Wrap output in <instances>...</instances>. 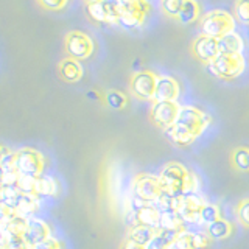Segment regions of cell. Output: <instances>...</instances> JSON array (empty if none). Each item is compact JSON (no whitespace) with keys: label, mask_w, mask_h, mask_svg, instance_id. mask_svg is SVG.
Returning a JSON list of instances; mask_svg holds the SVG:
<instances>
[{"label":"cell","mask_w":249,"mask_h":249,"mask_svg":"<svg viewBox=\"0 0 249 249\" xmlns=\"http://www.w3.org/2000/svg\"><path fill=\"white\" fill-rule=\"evenodd\" d=\"M159 179L163 192L173 196H182L187 192H198L199 181L195 173L179 162H168L162 167Z\"/></svg>","instance_id":"obj_1"},{"label":"cell","mask_w":249,"mask_h":249,"mask_svg":"<svg viewBox=\"0 0 249 249\" xmlns=\"http://www.w3.org/2000/svg\"><path fill=\"white\" fill-rule=\"evenodd\" d=\"M201 35L215 39H221L226 35L235 31V16L224 10H212L201 16L199 19Z\"/></svg>","instance_id":"obj_2"},{"label":"cell","mask_w":249,"mask_h":249,"mask_svg":"<svg viewBox=\"0 0 249 249\" xmlns=\"http://www.w3.org/2000/svg\"><path fill=\"white\" fill-rule=\"evenodd\" d=\"M209 72L221 80H235L246 69L243 53H220L207 64Z\"/></svg>","instance_id":"obj_3"},{"label":"cell","mask_w":249,"mask_h":249,"mask_svg":"<svg viewBox=\"0 0 249 249\" xmlns=\"http://www.w3.org/2000/svg\"><path fill=\"white\" fill-rule=\"evenodd\" d=\"M210 122H212L210 115L206 114L202 109L187 105V106H181V111H179L175 126L187 132V134L193 136L195 139H198L207 129Z\"/></svg>","instance_id":"obj_4"},{"label":"cell","mask_w":249,"mask_h":249,"mask_svg":"<svg viewBox=\"0 0 249 249\" xmlns=\"http://www.w3.org/2000/svg\"><path fill=\"white\" fill-rule=\"evenodd\" d=\"M45 159L37 150L33 148H20L16 151V170L22 176L39 178L44 175Z\"/></svg>","instance_id":"obj_5"},{"label":"cell","mask_w":249,"mask_h":249,"mask_svg":"<svg viewBox=\"0 0 249 249\" xmlns=\"http://www.w3.org/2000/svg\"><path fill=\"white\" fill-rule=\"evenodd\" d=\"M158 78L153 70H140L134 73L129 81L131 93L139 100L143 101H154L156 88H158Z\"/></svg>","instance_id":"obj_6"},{"label":"cell","mask_w":249,"mask_h":249,"mask_svg":"<svg viewBox=\"0 0 249 249\" xmlns=\"http://www.w3.org/2000/svg\"><path fill=\"white\" fill-rule=\"evenodd\" d=\"M181 105L178 101H153L150 109V120L162 131L173 126L178 120Z\"/></svg>","instance_id":"obj_7"},{"label":"cell","mask_w":249,"mask_h":249,"mask_svg":"<svg viewBox=\"0 0 249 249\" xmlns=\"http://www.w3.org/2000/svg\"><path fill=\"white\" fill-rule=\"evenodd\" d=\"M64 49L69 58L83 61L93 54L95 44H93L90 36L81 33V31H70L64 39Z\"/></svg>","instance_id":"obj_8"},{"label":"cell","mask_w":249,"mask_h":249,"mask_svg":"<svg viewBox=\"0 0 249 249\" xmlns=\"http://www.w3.org/2000/svg\"><path fill=\"white\" fill-rule=\"evenodd\" d=\"M132 193L146 202H156L163 193L159 176L146 173L136 176L134 182H132Z\"/></svg>","instance_id":"obj_9"},{"label":"cell","mask_w":249,"mask_h":249,"mask_svg":"<svg viewBox=\"0 0 249 249\" xmlns=\"http://www.w3.org/2000/svg\"><path fill=\"white\" fill-rule=\"evenodd\" d=\"M204 206L206 201L198 192H187L179 199L178 212L182 216L184 223H199V213Z\"/></svg>","instance_id":"obj_10"},{"label":"cell","mask_w":249,"mask_h":249,"mask_svg":"<svg viewBox=\"0 0 249 249\" xmlns=\"http://www.w3.org/2000/svg\"><path fill=\"white\" fill-rule=\"evenodd\" d=\"M192 53L198 61L209 64L212 62L218 54H220V42L215 37H210L206 35H199L192 44Z\"/></svg>","instance_id":"obj_11"},{"label":"cell","mask_w":249,"mask_h":249,"mask_svg":"<svg viewBox=\"0 0 249 249\" xmlns=\"http://www.w3.org/2000/svg\"><path fill=\"white\" fill-rule=\"evenodd\" d=\"M50 237H52V229L44 220L36 218V216L28 218L27 231H25V233H23V238H25V241L30 246L41 243V241L50 238Z\"/></svg>","instance_id":"obj_12"},{"label":"cell","mask_w":249,"mask_h":249,"mask_svg":"<svg viewBox=\"0 0 249 249\" xmlns=\"http://www.w3.org/2000/svg\"><path fill=\"white\" fill-rule=\"evenodd\" d=\"M179 93H181V88L176 78L170 75H159L154 101H178Z\"/></svg>","instance_id":"obj_13"},{"label":"cell","mask_w":249,"mask_h":249,"mask_svg":"<svg viewBox=\"0 0 249 249\" xmlns=\"http://www.w3.org/2000/svg\"><path fill=\"white\" fill-rule=\"evenodd\" d=\"M59 75L67 83H78L84 75V69L78 59L67 56L59 62Z\"/></svg>","instance_id":"obj_14"},{"label":"cell","mask_w":249,"mask_h":249,"mask_svg":"<svg viewBox=\"0 0 249 249\" xmlns=\"http://www.w3.org/2000/svg\"><path fill=\"white\" fill-rule=\"evenodd\" d=\"M39 196L36 195H25L22 193L18 206H16V213L23 216V218H31L35 216V213L37 212L39 209Z\"/></svg>","instance_id":"obj_15"},{"label":"cell","mask_w":249,"mask_h":249,"mask_svg":"<svg viewBox=\"0 0 249 249\" xmlns=\"http://www.w3.org/2000/svg\"><path fill=\"white\" fill-rule=\"evenodd\" d=\"M156 233H158V229L150 228V226L139 224V226H136V228H132V229L128 231L126 240L134 241V243H137V245L146 246L154 238Z\"/></svg>","instance_id":"obj_16"},{"label":"cell","mask_w":249,"mask_h":249,"mask_svg":"<svg viewBox=\"0 0 249 249\" xmlns=\"http://www.w3.org/2000/svg\"><path fill=\"white\" fill-rule=\"evenodd\" d=\"M218 42H220L221 53H243L245 50V41L237 31H232L224 37L218 39Z\"/></svg>","instance_id":"obj_17"},{"label":"cell","mask_w":249,"mask_h":249,"mask_svg":"<svg viewBox=\"0 0 249 249\" xmlns=\"http://www.w3.org/2000/svg\"><path fill=\"white\" fill-rule=\"evenodd\" d=\"M139 215V224L143 226H150V228L159 229L160 226V210L156 207L153 202L146 204L145 207H142L137 212Z\"/></svg>","instance_id":"obj_18"},{"label":"cell","mask_w":249,"mask_h":249,"mask_svg":"<svg viewBox=\"0 0 249 249\" xmlns=\"http://www.w3.org/2000/svg\"><path fill=\"white\" fill-rule=\"evenodd\" d=\"M232 231H233L232 224L228 220H224V218H220V220H216L213 223H210L209 226H206V233L212 240L228 238L232 233Z\"/></svg>","instance_id":"obj_19"},{"label":"cell","mask_w":249,"mask_h":249,"mask_svg":"<svg viewBox=\"0 0 249 249\" xmlns=\"http://www.w3.org/2000/svg\"><path fill=\"white\" fill-rule=\"evenodd\" d=\"M58 193V184L52 176L41 175L36 178V196H53Z\"/></svg>","instance_id":"obj_20"},{"label":"cell","mask_w":249,"mask_h":249,"mask_svg":"<svg viewBox=\"0 0 249 249\" xmlns=\"http://www.w3.org/2000/svg\"><path fill=\"white\" fill-rule=\"evenodd\" d=\"M199 19V5L196 0H185V3L182 6L181 13L178 16V20L182 23V25H189L193 23L195 20Z\"/></svg>","instance_id":"obj_21"},{"label":"cell","mask_w":249,"mask_h":249,"mask_svg":"<svg viewBox=\"0 0 249 249\" xmlns=\"http://www.w3.org/2000/svg\"><path fill=\"white\" fill-rule=\"evenodd\" d=\"M159 229H178L184 231V220L178 210H165L160 212V226Z\"/></svg>","instance_id":"obj_22"},{"label":"cell","mask_w":249,"mask_h":249,"mask_svg":"<svg viewBox=\"0 0 249 249\" xmlns=\"http://www.w3.org/2000/svg\"><path fill=\"white\" fill-rule=\"evenodd\" d=\"M231 163L238 171H249V146H238L231 153Z\"/></svg>","instance_id":"obj_23"},{"label":"cell","mask_w":249,"mask_h":249,"mask_svg":"<svg viewBox=\"0 0 249 249\" xmlns=\"http://www.w3.org/2000/svg\"><path fill=\"white\" fill-rule=\"evenodd\" d=\"M27 221H28V218H23L20 215H13L10 220L2 221V231L23 237V233L27 231Z\"/></svg>","instance_id":"obj_24"},{"label":"cell","mask_w":249,"mask_h":249,"mask_svg":"<svg viewBox=\"0 0 249 249\" xmlns=\"http://www.w3.org/2000/svg\"><path fill=\"white\" fill-rule=\"evenodd\" d=\"M165 134L170 139V142L178 145V146H189L195 142V140H196L193 136L187 134V132H184L181 129H178L175 124L173 126H170L168 129H165Z\"/></svg>","instance_id":"obj_25"},{"label":"cell","mask_w":249,"mask_h":249,"mask_svg":"<svg viewBox=\"0 0 249 249\" xmlns=\"http://www.w3.org/2000/svg\"><path fill=\"white\" fill-rule=\"evenodd\" d=\"M20 195L22 193L16 187H2L0 189V204L16 212V206H18Z\"/></svg>","instance_id":"obj_26"},{"label":"cell","mask_w":249,"mask_h":249,"mask_svg":"<svg viewBox=\"0 0 249 249\" xmlns=\"http://www.w3.org/2000/svg\"><path fill=\"white\" fill-rule=\"evenodd\" d=\"M31 246L22 235H14L6 231H2V249H30Z\"/></svg>","instance_id":"obj_27"},{"label":"cell","mask_w":249,"mask_h":249,"mask_svg":"<svg viewBox=\"0 0 249 249\" xmlns=\"http://www.w3.org/2000/svg\"><path fill=\"white\" fill-rule=\"evenodd\" d=\"M221 216V210L216 204H210V202H206V206L202 207L201 213H199V223L209 226L210 223H213L216 220H220Z\"/></svg>","instance_id":"obj_28"},{"label":"cell","mask_w":249,"mask_h":249,"mask_svg":"<svg viewBox=\"0 0 249 249\" xmlns=\"http://www.w3.org/2000/svg\"><path fill=\"white\" fill-rule=\"evenodd\" d=\"M185 3V0H160V8L168 18H176L181 13L182 6Z\"/></svg>","instance_id":"obj_29"},{"label":"cell","mask_w":249,"mask_h":249,"mask_svg":"<svg viewBox=\"0 0 249 249\" xmlns=\"http://www.w3.org/2000/svg\"><path fill=\"white\" fill-rule=\"evenodd\" d=\"M105 101L109 107L112 109H122L124 105H126V97L123 95L119 90H109L105 97Z\"/></svg>","instance_id":"obj_30"},{"label":"cell","mask_w":249,"mask_h":249,"mask_svg":"<svg viewBox=\"0 0 249 249\" xmlns=\"http://www.w3.org/2000/svg\"><path fill=\"white\" fill-rule=\"evenodd\" d=\"M0 167L2 171L16 170V151L8 150L6 146H2V153H0Z\"/></svg>","instance_id":"obj_31"},{"label":"cell","mask_w":249,"mask_h":249,"mask_svg":"<svg viewBox=\"0 0 249 249\" xmlns=\"http://www.w3.org/2000/svg\"><path fill=\"white\" fill-rule=\"evenodd\" d=\"M16 189H18L20 193H25V195H36V178L20 175Z\"/></svg>","instance_id":"obj_32"},{"label":"cell","mask_w":249,"mask_h":249,"mask_svg":"<svg viewBox=\"0 0 249 249\" xmlns=\"http://www.w3.org/2000/svg\"><path fill=\"white\" fill-rule=\"evenodd\" d=\"M235 19L243 25H249V0L235 2Z\"/></svg>","instance_id":"obj_33"},{"label":"cell","mask_w":249,"mask_h":249,"mask_svg":"<svg viewBox=\"0 0 249 249\" xmlns=\"http://www.w3.org/2000/svg\"><path fill=\"white\" fill-rule=\"evenodd\" d=\"M235 215H237L238 223L249 229V198L241 199L238 202V206L235 209Z\"/></svg>","instance_id":"obj_34"},{"label":"cell","mask_w":249,"mask_h":249,"mask_svg":"<svg viewBox=\"0 0 249 249\" xmlns=\"http://www.w3.org/2000/svg\"><path fill=\"white\" fill-rule=\"evenodd\" d=\"M190 240L195 249H207L212 245V238L206 232H190Z\"/></svg>","instance_id":"obj_35"},{"label":"cell","mask_w":249,"mask_h":249,"mask_svg":"<svg viewBox=\"0 0 249 249\" xmlns=\"http://www.w3.org/2000/svg\"><path fill=\"white\" fill-rule=\"evenodd\" d=\"M170 249H195V246L192 245V240H190V232L182 231L178 235V238L170 245Z\"/></svg>","instance_id":"obj_36"},{"label":"cell","mask_w":249,"mask_h":249,"mask_svg":"<svg viewBox=\"0 0 249 249\" xmlns=\"http://www.w3.org/2000/svg\"><path fill=\"white\" fill-rule=\"evenodd\" d=\"M70 0H37L41 8L47 11H61L69 5Z\"/></svg>","instance_id":"obj_37"},{"label":"cell","mask_w":249,"mask_h":249,"mask_svg":"<svg viewBox=\"0 0 249 249\" xmlns=\"http://www.w3.org/2000/svg\"><path fill=\"white\" fill-rule=\"evenodd\" d=\"M19 171L18 170H8L2 171V187H16L19 182Z\"/></svg>","instance_id":"obj_38"},{"label":"cell","mask_w":249,"mask_h":249,"mask_svg":"<svg viewBox=\"0 0 249 249\" xmlns=\"http://www.w3.org/2000/svg\"><path fill=\"white\" fill-rule=\"evenodd\" d=\"M145 248H146V249H170V243H168V241L158 232V233L154 235V238H153Z\"/></svg>","instance_id":"obj_39"},{"label":"cell","mask_w":249,"mask_h":249,"mask_svg":"<svg viewBox=\"0 0 249 249\" xmlns=\"http://www.w3.org/2000/svg\"><path fill=\"white\" fill-rule=\"evenodd\" d=\"M30 249H61V241L56 240L54 237H50V238L41 241V243L33 245Z\"/></svg>","instance_id":"obj_40"},{"label":"cell","mask_w":249,"mask_h":249,"mask_svg":"<svg viewBox=\"0 0 249 249\" xmlns=\"http://www.w3.org/2000/svg\"><path fill=\"white\" fill-rule=\"evenodd\" d=\"M120 249H146V248L142 246V245H137V243H134V241H131V240L124 238V241L122 243Z\"/></svg>","instance_id":"obj_41"},{"label":"cell","mask_w":249,"mask_h":249,"mask_svg":"<svg viewBox=\"0 0 249 249\" xmlns=\"http://www.w3.org/2000/svg\"><path fill=\"white\" fill-rule=\"evenodd\" d=\"M86 5H90V3H100V2H103V0H84Z\"/></svg>","instance_id":"obj_42"}]
</instances>
